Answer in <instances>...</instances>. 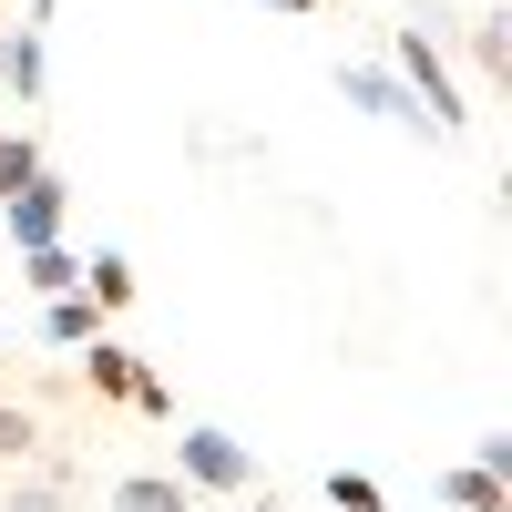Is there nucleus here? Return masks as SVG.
Returning a JSON list of instances; mask_svg holds the SVG:
<instances>
[{
	"instance_id": "f257e3e1",
	"label": "nucleus",
	"mask_w": 512,
	"mask_h": 512,
	"mask_svg": "<svg viewBox=\"0 0 512 512\" xmlns=\"http://www.w3.org/2000/svg\"><path fill=\"white\" fill-rule=\"evenodd\" d=\"M390 72L410 82V103L431 113V144H461V134H472V103H461V82H451V52H441V31H431V21L390 31Z\"/></svg>"
},
{
	"instance_id": "f03ea898",
	"label": "nucleus",
	"mask_w": 512,
	"mask_h": 512,
	"mask_svg": "<svg viewBox=\"0 0 512 512\" xmlns=\"http://www.w3.org/2000/svg\"><path fill=\"white\" fill-rule=\"evenodd\" d=\"M72 359H82V390H93V400H113V410H144V420H175V390H164V379H154L134 349H123V338H103V328H93Z\"/></svg>"
},
{
	"instance_id": "7ed1b4c3",
	"label": "nucleus",
	"mask_w": 512,
	"mask_h": 512,
	"mask_svg": "<svg viewBox=\"0 0 512 512\" xmlns=\"http://www.w3.org/2000/svg\"><path fill=\"white\" fill-rule=\"evenodd\" d=\"M175 472L195 492H256V451L236 431H216V420H185V431H175Z\"/></svg>"
},
{
	"instance_id": "20e7f679",
	"label": "nucleus",
	"mask_w": 512,
	"mask_h": 512,
	"mask_svg": "<svg viewBox=\"0 0 512 512\" xmlns=\"http://www.w3.org/2000/svg\"><path fill=\"white\" fill-rule=\"evenodd\" d=\"M328 82H338V103H349V113H369V123H400L410 144H431V113L410 103V82H400L390 62H338Z\"/></svg>"
},
{
	"instance_id": "39448f33",
	"label": "nucleus",
	"mask_w": 512,
	"mask_h": 512,
	"mask_svg": "<svg viewBox=\"0 0 512 512\" xmlns=\"http://www.w3.org/2000/svg\"><path fill=\"white\" fill-rule=\"evenodd\" d=\"M72 226V185L41 164V175L21 185V195H0V246H41V236H62Z\"/></svg>"
},
{
	"instance_id": "423d86ee",
	"label": "nucleus",
	"mask_w": 512,
	"mask_h": 512,
	"mask_svg": "<svg viewBox=\"0 0 512 512\" xmlns=\"http://www.w3.org/2000/svg\"><path fill=\"white\" fill-rule=\"evenodd\" d=\"M0 93H11L21 113L52 93V21H11L0 31Z\"/></svg>"
},
{
	"instance_id": "0eeeda50",
	"label": "nucleus",
	"mask_w": 512,
	"mask_h": 512,
	"mask_svg": "<svg viewBox=\"0 0 512 512\" xmlns=\"http://www.w3.org/2000/svg\"><path fill=\"white\" fill-rule=\"evenodd\" d=\"M0 502H11V512H62V502H82V472H72V461H52V451H31V461H11Z\"/></svg>"
},
{
	"instance_id": "6e6552de",
	"label": "nucleus",
	"mask_w": 512,
	"mask_h": 512,
	"mask_svg": "<svg viewBox=\"0 0 512 512\" xmlns=\"http://www.w3.org/2000/svg\"><path fill=\"white\" fill-rule=\"evenodd\" d=\"M461 62H472L492 93H512V11H472V31H461Z\"/></svg>"
},
{
	"instance_id": "1a4fd4ad",
	"label": "nucleus",
	"mask_w": 512,
	"mask_h": 512,
	"mask_svg": "<svg viewBox=\"0 0 512 512\" xmlns=\"http://www.w3.org/2000/svg\"><path fill=\"white\" fill-rule=\"evenodd\" d=\"M103 502H113V512H185V502H195V482H185V472H113V482H103Z\"/></svg>"
},
{
	"instance_id": "9d476101",
	"label": "nucleus",
	"mask_w": 512,
	"mask_h": 512,
	"mask_svg": "<svg viewBox=\"0 0 512 512\" xmlns=\"http://www.w3.org/2000/svg\"><path fill=\"white\" fill-rule=\"evenodd\" d=\"M82 297H93V308L113 318V308H134V256H123V246H93V256H82Z\"/></svg>"
},
{
	"instance_id": "9b49d317",
	"label": "nucleus",
	"mask_w": 512,
	"mask_h": 512,
	"mask_svg": "<svg viewBox=\"0 0 512 512\" xmlns=\"http://www.w3.org/2000/svg\"><path fill=\"white\" fill-rule=\"evenodd\" d=\"M21 256V287L31 297H62V287H82V256L62 246V236H41V246H11Z\"/></svg>"
},
{
	"instance_id": "f8f14e48",
	"label": "nucleus",
	"mask_w": 512,
	"mask_h": 512,
	"mask_svg": "<svg viewBox=\"0 0 512 512\" xmlns=\"http://www.w3.org/2000/svg\"><path fill=\"white\" fill-rule=\"evenodd\" d=\"M441 502L451 512H512V482L482 472V461H461V472H441Z\"/></svg>"
},
{
	"instance_id": "ddd939ff",
	"label": "nucleus",
	"mask_w": 512,
	"mask_h": 512,
	"mask_svg": "<svg viewBox=\"0 0 512 512\" xmlns=\"http://www.w3.org/2000/svg\"><path fill=\"white\" fill-rule=\"evenodd\" d=\"M103 328V308L82 287H62V297H41V338H52V349H82V338Z\"/></svg>"
},
{
	"instance_id": "4468645a",
	"label": "nucleus",
	"mask_w": 512,
	"mask_h": 512,
	"mask_svg": "<svg viewBox=\"0 0 512 512\" xmlns=\"http://www.w3.org/2000/svg\"><path fill=\"white\" fill-rule=\"evenodd\" d=\"M41 164H52V154H41V134H31V123H0V195H21Z\"/></svg>"
},
{
	"instance_id": "2eb2a0df",
	"label": "nucleus",
	"mask_w": 512,
	"mask_h": 512,
	"mask_svg": "<svg viewBox=\"0 0 512 512\" xmlns=\"http://www.w3.org/2000/svg\"><path fill=\"white\" fill-rule=\"evenodd\" d=\"M31 451H41V420L21 400H0V461H31Z\"/></svg>"
},
{
	"instance_id": "dca6fc26",
	"label": "nucleus",
	"mask_w": 512,
	"mask_h": 512,
	"mask_svg": "<svg viewBox=\"0 0 512 512\" xmlns=\"http://www.w3.org/2000/svg\"><path fill=\"white\" fill-rule=\"evenodd\" d=\"M318 492H328V502H338V512H379V482H369V472H328V482H318Z\"/></svg>"
},
{
	"instance_id": "f3484780",
	"label": "nucleus",
	"mask_w": 512,
	"mask_h": 512,
	"mask_svg": "<svg viewBox=\"0 0 512 512\" xmlns=\"http://www.w3.org/2000/svg\"><path fill=\"white\" fill-rule=\"evenodd\" d=\"M472 461H482V472H502V482H512V431H482V441H472Z\"/></svg>"
},
{
	"instance_id": "a211bd4d",
	"label": "nucleus",
	"mask_w": 512,
	"mask_h": 512,
	"mask_svg": "<svg viewBox=\"0 0 512 512\" xmlns=\"http://www.w3.org/2000/svg\"><path fill=\"white\" fill-rule=\"evenodd\" d=\"M256 11H287V21H297V11H318V0H256Z\"/></svg>"
},
{
	"instance_id": "6ab92c4d",
	"label": "nucleus",
	"mask_w": 512,
	"mask_h": 512,
	"mask_svg": "<svg viewBox=\"0 0 512 512\" xmlns=\"http://www.w3.org/2000/svg\"><path fill=\"white\" fill-rule=\"evenodd\" d=\"M0 369H11V318H0Z\"/></svg>"
}]
</instances>
